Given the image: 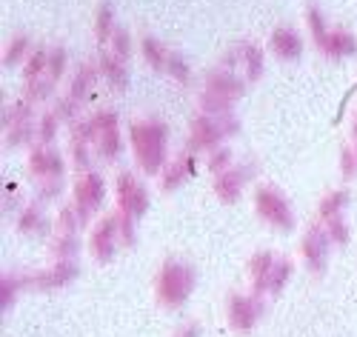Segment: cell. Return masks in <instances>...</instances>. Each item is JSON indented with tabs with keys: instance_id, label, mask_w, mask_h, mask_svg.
<instances>
[{
	"instance_id": "1",
	"label": "cell",
	"mask_w": 357,
	"mask_h": 337,
	"mask_svg": "<svg viewBox=\"0 0 357 337\" xmlns=\"http://www.w3.org/2000/svg\"><path fill=\"white\" fill-rule=\"evenodd\" d=\"M135 158L146 174L160 172L166 160V126L163 123H132Z\"/></svg>"
},
{
	"instance_id": "2",
	"label": "cell",
	"mask_w": 357,
	"mask_h": 337,
	"mask_svg": "<svg viewBox=\"0 0 357 337\" xmlns=\"http://www.w3.org/2000/svg\"><path fill=\"white\" fill-rule=\"evenodd\" d=\"M195 289V271L186 263L169 260L158 278V297L163 306H183Z\"/></svg>"
},
{
	"instance_id": "3",
	"label": "cell",
	"mask_w": 357,
	"mask_h": 337,
	"mask_svg": "<svg viewBox=\"0 0 357 337\" xmlns=\"http://www.w3.org/2000/svg\"><path fill=\"white\" fill-rule=\"evenodd\" d=\"M89 129H92V143L106 160H112L121 151V132H117V117L112 112L95 114L89 120Z\"/></svg>"
},
{
	"instance_id": "4",
	"label": "cell",
	"mask_w": 357,
	"mask_h": 337,
	"mask_svg": "<svg viewBox=\"0 0 357 337\" xmlns=\"http://www.w3.org/2000/svg\"><path fill=\"white\" fill-rule=\"evenodd\" d=\"M255 206H257V214L263 220H269L275 229H291L294 220H291V209L289 203L275 192V189H257L255 192Z\"/></svg>"
},
{
	"instance_id": "5",
	"label": "cell",
	"mask_w": 357,
	"mask_h": 337,
	"mask_svg": "<svg viewBox=\"0 0 357 337\" xmlns=\"http://www.w3.org/2000/svg\"><path fill=\"white\" fill-rule=\"evenodd\" d=\"M117 200H121V209H123V214H129V218H143L146 209H149L146 189L129 172H123L117 177Z\"/></svg>"
},
{
	"instance_id": "6",
	"label": "cell",
	"mask_w": 357,
	"mask_h": 337,
	"mask_svg": "<svg viewBox=\"0 0 357 337\" xmlns=\"http://www.w3.org/2000/svg\"><path fill=\"white\" fill-rule=\"evenodd\" d=\"M237 129V123H220L218 117H209V114H203L197 117L195 123H192V137H189V146L192 149H212L223 135H231Z\"/></svg>"
},
{
	"instance_id": "7",
	"label": "cell",
	"mask_w": 357,
	"mask_h": 337,
	"mask_svg": "<svg viewBox=\"0 0 357 337\" xmlns=\"http://www.w3.org/2000/svg\"><path fill=\"white\" fill-rule=\"evenodd\" d=\"M103 192H106V186H103V177H100V174L86 172V174L77 180V186H75V206L80 209L83 218L103 203Z\"/></svg>"
},
{
	"instance_id": "8",
	"label": "cell",
	"mask_w": 357,
	"mask_h": 337,
	"mask_svg": "<svg viewBox=\"0 0 357 337\" xmlns=\"http://www.w3.org/2000/svg\"><path fill=\"white\" fill-rule=\"evenodd\" d=\"M260 317V303L249 294H231L229 297V323L237 331H249Z\"/></svg>"
},
{
	"instance_id": "9",
	"label": "cell",
	"mask_w": 357,
	"mask_h": 337,
	"mask_svg": "<svg viewBox=\"0 0 357 337\" xmlns=\"http://www.w3.org/2000/svg\"><path fill=\"white\" fill-rule=\"evenodd\" d=\"M117 243H121V229H117V218H106L95 232H92V255L98 260H112Z\"/></svg>"
},
{
	"instance_id": "10",
	"label": "cell",
	"mask_w": 357,
	"mask_h": 337,
	"mask_svg": "<svg viewBox=\"0 0 357 337\" xmlns=\"http://www.w3.org/2000/svg\"><path fill=\"white\" fill-rule=\"evenodd\" d=\"M326 249H329V232H323L320 226H312L309 234L303 237V257L312 263L314 271L323 269L326 260Z\"/></svg>"
},
{
	"instance_id": "11",
	"label": "cell",
	"mask_w": 357,
	"mask_h": 337,
	"mask_svg": "<svg viewBox=\"0 0 357 337\" xmlns=\"http://www.w3.org/2000/svg\"><path fill=\"white\" fill-rule=\"evenodd\" d=\"M75 274H77V266L61 263V266H54V269H46L40 274H35V278H29L26 283L29 286H38V289H61V286H66L75 278Z\"/></svg>"
},
{
	"instance_id": "12",
	"label": "cell",
	"mask_w": 357,
	"mask_h": 337,
	"mask_svg": "<svg viewBox=\"0 0 357 337\" xmlns=\"http://www.w3.org/2000/svg\"><path fill=\"white\" fill-rule=\"evenodd\" d=\"M246 169H226L223 174L215 177V192L223 203H234L237 197H241V186H243V180H246Z\"/></svg>"
},
{
	"instance_id": "13",
	"label": "cell",
	"mask_w": 357,
	"mask_h": 337,
	"mask_svg": "<svg viewBox=\"0 0 357 337\" xmlns=\"http://www.w3.org/2000/svg\"><path fill=\"white\" fill-rule=\"evenodd\" d=\"M206 91L215 95V98H220V100H226V103H234L237 98L243 95V83L237 77H231V75H226V72H218V75L209 77V89Z\"/></svg>"
},
{
	"instance_id": "14",
	"label": "cell",
	"mask_w": 357,
	"mask_h": 337,
	"mask_svg": "<svg viewBox=\"0 0 357 337\" xmlns=\"http://www.w3.org/2000/svg\"><path fill=\"white\" fill-rule=\"evenodd\" d=\"M32 172L38 177H46V180H54V177H61L63 174V160L54 155V151H46V149H38L32 151Z\"/></svg>"
},
{
	"instance_id": "15",
	"label": "cell",
	"mask_w": 357,
	"mask_h": 337,
	"mask_svg": "<svg viewBox=\"0 0 357 337\" xmlns=\"http://www.w3.org/2000/svg\"><path fill=\"white\" fill-rule=\"evenodd\" d=\"M272 52L283 60H294V57H301L303 52V40L297 38L291 29H278V32L272 35Z\"/></svg>"
},
{
	"instance_id": "16",
	"label": "cell",
	"mask_w": 357,
	"mask_h": 337,
	"mask_svg": "<svg viewBox=\"0 0 357 337\" xmlns=\"http://www.w3.org/2000/svg\"><path fill=\"white\" fill-rule=\"evenodd\" d=\"M275 266H278V260H275V255H272V252H260V255H255V257H252L249 271H252V280H255V286H257V289H266V283H269Z\"/></svg>"
},
{
	"instance_id": "17",
	"label": "cell",
	"mask_w": 357,
	"mask_h": 337,
	"mask_svg": "<svg viewBox=\"0 0 357 337\" xmlns=\"http://www.w3.org/2000/svg\"><path fill=\"white\" fill-rule=\"evenodd\" d=\"M189 174H195V158H192V155H183L181 160H174V163L166 169V174H163V189L181 186V183H183Z\"/></svg>"
},
{
	"instance_id": "18",
	"label": "cell",
	"mask_w": 357,
	"mask_h": 337,
	"mask_svg": "<svg viewBox=\"0 0 357 337\" xmlns=\"http://www.w3.org/2000/svg\"><path fill=\"white\" fill-rule=\"evenodd\" d=\"M323 49L329 52L332 57H343V54H351V52L357 49V43H354V38L346 35V32H329V38H326Z\"/></svg>"
},
{
	"instance_id": "19",
	"label": "cell",
	"mask_w": 357,
	"mask_h": 337,
	"mask_svg": "<svg viewBox=\"0 0 357 337\" xmlns=\"http://www.w3.org/2000/svg\"><path fill=\"white\" fill-rule=\"evenodd\" d=\"M100 69L103 75L112 80L114 89H126V69H123V60H117L112 54H103L100 57Z\"/></svg>"
},
{
	"instance_id": "20",
	"label": "cell",
	"mask_w": 357,
	"mask_h": 337,
	"mask_svg": "<svg viewBox=\"0 0 357 337\" xmlns=\"http://www.w3.org/2000/svg\"><path fill=\"white\" fill-rule=\"evenodd\" d=\"M346 206V192H335L329 195L323 203H320V218L323 220H332V218H340V209Z\"/></svg>"
},
{
	"instance_id": "21",
	"label": "cell",
	"mask_w": 357,
	"mask_h": 337,
	"mask_svg": "<svg viewBox=\"0 0 357 337\" xmlns=\"http://www.w3.org/2000/svg\"><path fill=\"white\" fill-rule=\"evenodd\" d=\"M289 274H291V263L289 260H278V266H275V271H272V278H269V283H266V289L269 292H280L283 286H286V280H289Z\"/></svg>"
},
{
	"instance_id": "22",
	"label": "cell",
	"mask_w": 357,
	"mask_h": 337,
	"mask_svg": "<svg viewBox=\"0 0 357 337\" xmlns=\"http://www.w3.org/2000/svg\"><path fill=\"white\" fill-rule=\"evenodd\" d=\"M243 52H246V66H249V80L260 77V72H263V54H260V49H255V46H243Z\"/></svg>"
},
{
	"instance_id": "23",
	"label": "cell",
	"mask_w": 357,
	"mask_h": 337,
	"mask_svg": "<svg viewBox=\"0 0 357 337\" xmlns=\"http://www.w3.org/2000/svg\"><path fill=\"white\" fill-rule=\"evenodd\" d=\"M109 32H112V6L100 3V9H98V38L109 40Z\"/></svg>"
},
{
	"instance_id": "24",
	"label": "cell",
	"mask_w": 357,
	"mask_h": 337,
	"mask_svg": "<svg viewBox=\"0 0 357 337\" xmlns=\"http://www.w3.org/2000/svg\"><path fill=\"white\" fill-rule=\"evenodd\" d=\"M92 66H83L80 69V75L75 77V86H72V98H83L86 95V89H89V83H92Z\"/></svg>"
},
{
	"instance_id": "25",
	"label": "cell",
	"mask_w": 357,
	"mask_h": 337,
	"mask_svg": "<svg viewBox=\"0 0 357 337\" xmlns=\"http://www.w3.org/2000/svg\"><path fill=\"white\" fill-rule=\"evenodd\" d=\"M43 226V218L38 209H26L23 218H20V232H38Z\"/></svg>"
},
{
	"instance_id": "26",
	"label": "cell",
	"mask_w": 357,
	"mask_h": 337,
	"mask_svg": "<svg viewBox=\"0 0 357 337\" xmlns=\"http://www.w3.org/2000/svg\"><path fill=\"white\" fill-rule=\"evenodd\" d=\"M326 232H329V240H335V243H346V237H349V229L340 218L326 220Z\"/></svg>"
},
{
	"instance_id": "27",
	"label": "cell",
	"mask_w": 357,
	"mask_h": 337,
	"mask_svg": "<svg viewBox=\"0 0 357 337\" xmlns=\"http://www.w3.org/2000/svg\"><path fill=\"white\" fill-rule=\"evenodd\" d=\"M43 66H49L46 54H43V52H35V54H32V60H29V69H26V80H29V83H32V80H38V75L43 72Z\"/></svg>"
},
{
	"instance_id": "28",
	"label": "cell",
	"mask_w": 357,
	"mask_h": 337,
	"mask_svg": "<svg viewBox=\"0 0 357 337\" xmlns=\"http://www.w3.org/2000/svg\"><path fill=\"white\" fill-rule=\"evenodd\" d=\"M63 60H66L63 49H54V54H49V80H57V77H61V72H63Z\"/></svg>"
},
{
	"instance_id": "29",
	"label": "cell",
	"mask_w": 357,
	"mask_h": 337,
	"mask_svg": "<svg viewBox=\"0 0 357 337\" xmlns=\"http://www.w3.org/2000/svg\"><path fill=\"white\" fill-rule=\"evenodd\" d=\"M229 160H231V151L229 149H218V155H212V160H209V169L215 174H223L226 166H229Z\"/></svg>"
},
{
	"instance_id": "30",
	"label": "cell",
	"mask_w": 357,
	"mask_h": 337,
	"mask_svg": "<svg viewBox=\"0 0 357 337\" xmlns=\"http://www.w3.org/2000/svg\"><path fill=\"white\" fill-rule=\"evenodd\" d=\"M309 23H312V32H314L317 43L323 46V43H326V38H329V32L323 29V20H320V12H317V9H309Z\"/></svg>"
},
{
	"instance_id": "31",
	"label": "cell",
	"mask_w": 357,
	"mask_h": 337,
	"mask_svg": "<svg viewBox=\"0 0 357 337\" xmlns=\"http://www.w3.org/2000/svg\"><path fill=\"white\" fill-rule=\"evenodd\" d=\"M26 49V38H15L12 40V46L6 49V54H3V63L6 66H12V63H17V57H20V52Z\"/></svg>"
},
{
	"instance_id": "32",
	"label": "cell",
	"mask_w": 357,
	"mask_h": 337,
	"mask_svg": "<svg viewBox=\"0 0 357 337\" xmlns=\"http://www.w3.org/2000/svg\"><path fill=\"white\" fill-rule=\"evenodd\" d=\"M17 286H20V280H17V278H3V297H0V306H3V309H9V303L15 300Z\"/></svg>"
},
{
	"instance_id": "33",
	"label": "cell",
	"mask_w": 357,
	"mask_h": 337,
	"mask_svg": "<svg viewBox=\"0 0 357 337\" xmlns=\"http://www.w3.org/2000/svg\"><path fill=\"white\" fill-rule=\"evenodd\" d=\"M129 54V35L123 29H114V57H126Z\"/></svg>"
},
{
	"instance_id": "34",
	"label": "cell",
	"mask_w": 357,
	"mask_h": 337,
	"mask_svg": "<svg viewBox=\"0 0 357 337\" xmlns=\"http://www.w3.org/2000/svg\"><path fill=\"white\" fill-rule=\"evenodd\" d=\"M40 129H43V132H40V140H52V137H54V132H57V114H54V112L43 117Z\"/></svg>"
},
{
	"instance_id": "35",
	"label": "cell",
	"mask_w": 357,
	"mask_h": 337,
	"mask_svg": "<svg viewBox=\"0 0 357 337\" xmlns=\"http://www.w3.org/2000/svg\"><path fill=\"white\" fill-rule=\"evenodd\" d=\"M357 172V155H351L349 149H343V174L351 177Z\"/></svg>"
},
{
	"instance_id": "36",
	"label": "cell",
	"mask_w": 357,
	"mask_h": 337,
	"mask_svg": "<svg viewBox=\"0 0 357 337\" xmlns=\"http://www.w3.org/2000/svg\"><path fill=\"white\" fill-rule=\"evenodd\" d=\"M197 331H200V326H197V323H186V326L177 329V334H174V337H197Z\"/></svg>"
}]
</instances>
